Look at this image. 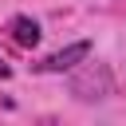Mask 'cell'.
Masks as SVG:
<instances>
[{"mask_svg":"<svg viewBox=\"0 0 126 126\" xmlns=\"http://www.w3.org/2000/svg\"><path fill=\"white\" fill-rule=\"evenodd\" d=\"M110 91H114V83H110V71H106L102 63H91L83 75L71 79V94H75L79 102H98V98H106Z\"/></svg>","mask_w":126,"mask_h":126,"instance_id":"obj_1","label":"cell"},{"mask_svg":"<svg viewBox=\"0 0 126 126\" xmlns=\"http://www.w3.org/2000/svg\"><path fill=\"white\" fill-rule=\"evenodd\" d=\"M87 59H91V39H75V43L51 51L47 59H39L35 71H43V75H63V71H75V67L87 63Z\"/></svg>","mask_w":126,"mask_h":126,"instance_id":"obj_2","label":"cell"},{"mask_svg":"<svg viewBox=\"0 0 126 126\" xmlns=\"http://www.w3.org/2000/svg\"><path fill=\"white\" fill-rule=\"evenodd\" d=\"M8 32H12V39L20 43V47H35L39 43V24L32 20V16H12V24H8Z\"/></svg>","mask_w":126,"mask_h":126,"instance_id":"obj_3","label":"cell"},{"mask_svg":"<svg viewBox=\"0 0 126 126\" xmlns=\"http://www.w3.org/2000/svg\"><path fill=\"white\" fill-rule=\"evenodd\" d=\"M8 75H12V67H8L4 59H0V79H8Z\"/></svg>","mask_w":126,"mask_h":126,"instance_id":"obj_4","label":"cell"}]
</instances>
